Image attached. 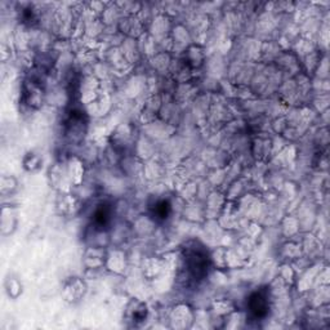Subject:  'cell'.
Instances as JSON below:
<instances>
[{"label":"cell","instance_id":"277c9868","mask_svg":"<svg viewBox=\"0 0 330 330\" xmlns=\"http://www.w3.org/2000/svg\"><path fill=\"white\" fill-rule=\"evenodd\" d=\"M169 212H170V205L168 201H160V203L156 204L155 215L158 218H161V219L167 218L168 215H169Z\"/></svg>","mask_w":330,"mask_h":330},{"label":"cell","instance_id":"6da1fadb","mask_svg":"<svg viewBox=\"0 0 330 330\" xmlns=\"http://www.w3.org/2000/svg\"><path fill=\"white\" fill-rule=\"evenodd\" d=\"M187 266H189V271L191 272L192 276L196 279H201L206 275L209 267V261L206 254L200 250L192 251L189 254L187 258Z\"/></svg>","mask_w":330,"mask_h":330},{"label":"cell","instance_id":"7a4b0ae2","mask_svg":"<svg viewBox=\"0 0 330 330\" xmlns=\"http://www.w3.org/2000/svg\"><path fill=\"white\" fill-rule=\"evenodd\" d=\"M249 310L255 317L266 316L268 311V303L266 297L261 293H254L249 298Z\"/></svg>","mask_w":330,"mask_h":330},{"label":"cell","instance_id":"3957f363","mask_svg":"<svg viewBox=\"0 0 330 330\" xmlns=\"http://www.w3.org/2000/svg\"><path fill=\"white\" fill-rule=\"evenodd\" d=\"M110 209L107 208V205H101L99 208H97L96 213H94V222L99 227L106 226L110 221Z\"/></svg>","mask_w":330,"mask_h":330}]
</instances>
